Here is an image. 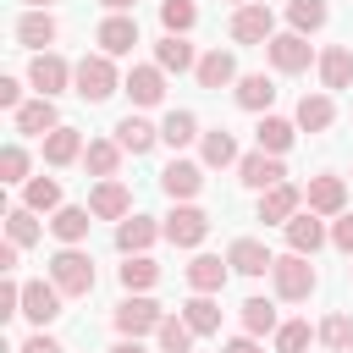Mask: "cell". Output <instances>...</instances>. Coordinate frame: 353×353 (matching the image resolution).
Here are the masks:
<instances>
[{
  "label": "cell",
  "instance_id": "obj_1",
  "mask_svg": "<svg viewBox=\"0 0 353 353\" xmlns=\"http://www.w3.org/2000/svg\"><path fill=\"white\" fill-rule=\"evenodd\" d=\"M50 281H55L66 298H88V292H94V259H88L77 243H66V248L50 259Z\"/></svg>",
  "mask_w": 353,
  "mask_h": 353
},
{
  "label": "cell",
  "instance_id": "obj_2",
  "mask_svg": "<svg viewBox=\"0 0 353 353\" xmlns=\"http://www.w3.org/2000/svg\"><path fill=\"white\" fill-rule=\"evenodd\" d=\"M270 281H276V298H287V303H303L309 292H314V265H309V254H281L276 265H270Z\"/></svg>",
  "mask_w": 353,
  "mask_h": 353
},
{
  "label": "cell",
  "instance_id": "obj_3",
  "mask_svg": "<svg viewBox=\"0 0 353 353\" xmlns=\"http://www.w3.org/2000/svg\"><path fill=\"white\" fill-rule=\"evenodd\" d=\"M72 83H77V94L88 99V105H105L121 83H116V66H110V55H83L77 61V72H72Z\"/></svg>",
  "mask_w": 353,
  "mask_h": 353
},
{
  "label": "cell",
  "instance_id": "obj_4",
  "mask_svg": "<svg viewBox=\"0 0 353 353\" xmlns=\"http://www.w3.org/2000/svg\"><path fill=\"white\" fill-rule=\"evenodd\" d=\"M160 320H165V309L154 298H143V292H132V298L116 303V331L121 336H149V331H160Z\"/></svg>",
  "mask_w": 353,
  "mask_h": 353
},
{
  "label": "cell",
  "instance_id": "obj_5",
  "mask_svg": "<svg viewBox=\"0 0 353 353\" xmlns=\"http://www.w3.org/2000/svg\"><path fill=\"white\" fill-rule=\"evenodd\" d=\"M232 39H237V44H270V39H276L270 6H259V0L237 6V11H232Z\"/></svg>",
  "mask_w": 353,
  "mask_h": 353
},
{
  "label": "cell",
  "instance_id": "obj_6",
  "mask_svg": "<svg viewBox=\"0 0 353 353\" xmlns=\"http://www.w3.org/2000/svg\"><path fill=\"white\" fill-rule=\"evenodd\" d=\"M298 204H303V188H292V182L281 176V182H270V188L259 193V221H265V226H287V221L298 215Z\"/></svg>",
  "mask_w": 353,
  "mask_h": 353
},
{
  "label": "cell",
  "instance_id": "obj_7",
  "mask_svg": "<svg viewBox=\"0 0 353 353\" xmlns=\"http://www.w3.org/2000/svg\"><path fill=\"white\" fill-rule=\"evenodd\" d=\"M204 232H210V215H204L199 204H176V210L165 215V237H171L176 248H199Z\"/></svg>",
  "mask_w": 353,
  "mask_h": 353
},
{
  "label": "cell",
  "instance_id": "obj_8",
  "mask_svg": "<svg viewBox=\"0 0 353 353\" xmlns=\"http://www.w3.org/2000/svg\"><path fill=\"white\" fill-rule=\"evenodd\" d=\"M88 210H94V221H127L132 215V193L116 176H99V188L88 193Z\"/></svg>",
  "mask_w": 353,
  "mask_h": 353
},
{
  "label": "cell",
  "instance_id": "obj_9",
  "mask_svg": "<svg viewBox=\"0 0 353 353\" xmlns=\"http://www.w3.org/2000/svg\"><path fill=\"white\" fill-rule=\"evenodd\" d=\"M61 287L55 281H28L22 287V320H33V325H50L55 314H61Z\"/></svg>",
  "mask_w": 353,
  "mask_h": 353
},
{
  "label": "cell",
  "instance_id": "obj_10",
  "mask_svg": "<svg viewBox=\"0 0 353 353\" xmlns=\"http://www.w3.org/2000/svg\"><path fill=\"white\" fill-rule=\"evenodd\" d=\"M265 55H270V66H276V72H303V66L314 61V50H309V39H303V33H276V39L265 44Z\"/></svg>",
  "mask_w": 353,
  "mask_h": 353
},
{
  "label": "cell",
  "instance_id": "obj_11",
  "mask_svg": "<svg viewBox=\"0 0 353 353\" xmlns=\"http://www.w3.org/2000/svg\"><path fill=\"white\" fill-rule=\"evenodd\" d=\"M72 72H77V66H66L61 55H50V50H44V55H33V66H28V83H33L44 99H55V94L72 83Z\"/></svg>",
  "mask_w": 353,
  "mask_h": 353
},
{
  "label": "cell",
  "instance_id": "obj_12",
  "mask_svg": "<svg viewBox=\"0 0 353 353\" xmlns=\"http://www.w3.org/2000/svg\"><path fill=\"white\" fill-rule=\"evenodd\" d=\"M237 176H243V188H270V182H281L287 176V165H281V154H270V149H254V154H243L237 160Z\"/></svg>",
  "mask_w": 353,
  "mask_h": 353
},
{
  "label": "cell",
  "instance_id": "obj_13",
  "mask_svg": "<svg viewBox=\"0 0 353 353\" xmlns=\"http://www.w3.org/2000/svg\"><path fill=\"white\" fill-rule=\"evenodd\" d=\"M94 39H99V55H127V50L138 44V22H132L127 11H110Z\"/></svg>",
  "mask_w": 353,
  "mask_h": 353
},
{
  "label": "cell",
  "instance_id": "obj_14",
  "mask_svg": "<svg viewBox=\"0 0 353 353\" xmlns=\"http://www.w3.org/2000/svg\"><path fill=\"white\" fill-rule=\"evenodd\" d=\"M303 204H309L314 215H342V204H347V182H342V176H309Z\"/></svg>",
  "mask_w": 353,
  "mask_h": 353
},
{
  "label": "cell",
  "instance_id": "obj_15",
  "mask_svg": "<svg viewBox=\"0 0 353 353\" xmlns=\"http://www.w3.org/2000/svg\"><path fill=\"white\" fill-rule=\"evenodd\" d=\"M226 265H232L237 276H265V270L276 265V254H270L259 237H237V243L226 248Z\"/></svg>",
  "mask_w": 353,
  "mask_h": 353
},
{
  "label": "cell",
  "instance_id": "obj_16",
  "mask_svg": "<svg viewBox=\"0 0 353 353\" xmlns=\"http://www.w3.org/2000/svg\"><path fill=\"white\" fill-rule=\"evenodd\" d=\"M121 88L132 94V105H160L165 99V66H132Z\"/></svg>",
  "mask_w": 353,
  "mask_h": 353
},
{
  "label": "cell",
  "instance_id": "obj_17",
  "mask_svg": "<svg viewBox=\"0 0 353 353\" xmlns=\"http://www.w3.org/2000/svg\"><path fill=\"white\" fill-rule=\"evenodd\" d=\"M61 127V116H55V99H28V105H17V132H33V138H50Z\"/></svg>",
  "mask_w": 353,
  "mask_h": 353
},
{
  "label": "cell",
  "instance_id": "obj_18",
  "mask_svg": "<svg viewBox=\"0 0 353 353\" xmlns=\"http://www.w3.org/2000/svg\"><path fill=\"white\" fill-rule=\"evenodd\" d=\"M160 188H165L171 199H193V193L204 188V165H193V160H171V165L160 171Z\"/></svg>",
  "mask_w": 353,
  "mask_h": 353
},
{
  "label": "cell",
  "instance_id": "obj_19",
  "mask_svg": "<svg viewBox=\"0 0 353 353\" xmlns=\"http://www.w3.org/2000/svg\"><path fill=\"white\" fill-rule=\"evenodd\" d=\"M193 77H199V88H226V83H237V61L226 50H210V55H199Z\"/></svg>",
  "mask_w": 353,
  "mask_h": 353
},
{
  "label": "cell",
  "instance_id": "obj_20",
  "mask_svg": "<svg viewBox=\"0 0 353 353\" xmlns=\"http://www.w3.org/2000/svg\"><path fill=\"white\" fill-rule=\"evenodd\" d=\"M116 143H121L127 154H149V149L160 143V127H149L143 116H121V121H116Z\"/></svg>",
  "mask_w": 353,
  "mask_h": 353
},
{
  "label": "cell",
  "instance_id": "obj_21",
  "mask_svg": "<svg viewBox=\"0 0 353 353\" xmlns=\"http://www.w3.org/2000/svg\"><path fill=\"white\" fill-rule=\"evenodd\" d=\"M88 215H94L88 204H61V210L50 215V232H55L61 243H83V237H88V226H94Z\"/></svg>",
  "mask_w": 353,
  "mask_h": 353
},
{
  "label": "cell",
  "instance_id": "obj_22",
  "mask_svg": "<svg viewBox=\"0 0 353 353\" xmlns=\"http://www.w3.org/2000/svg\"><path fill=\"white\" fill-rule=\"evenodd\" d=\"M160 232H165V226H154L149 215H127V221L116 226V248H121V254H143Z\"/></svg>",
  "mask_w": 353,
  "mask_h": 353
},
{
  "label": "cell",
  "instance_id": "obj_23",
  "mask_svg": "<svg viewBox=\"0 0 353 353\" xmlns=\"http://www.w3.org/2000/svg\"><path fill=\"white\" fill-rule=\"evenodd\" d=\"M287 243H292V254H314V248L325 243V226L314 221V210H298V215L287 221Z\"/></svg>",
  "mask_w": 353,
  "mask_h": 353
},
{
  "label": "cell",
  "instance_id": "obj_24",
  "mask_svg": "<svg viewBox=\"0 0 353 353\" xmlns=\"http://www.w3.org/2000/svg\"><path fill=\"white\" fill-rule=\"evenodd\" d=\"M226 270H232L226 259H215V254H199V259L188 265V287H193V292H221V287H226Z\"/></svg>",
  "mask_w": 353,
  "mask_h": 353
},
{
  "label": "cell",
  "instance_id": "obj_25",
  "mask_svg": "<svg viewBox=\"0 0 353 353\" xmlns=\"http://www.w3.org/2000/svg\"><path fill=\"white\" fill-rule=\"evenodd\" d=\"M55 33H61V22H55L50 11H28V17L17 22V39H22L28 50H44V44H55Z\"/></svg>",
  "mask_w": 353,
  "mask_h": 353
},
{
  "label": "cell",
  "instance_id": "obj_26",
  "mask_svg": "<svg viewBox=\"0 0 353 353\" xmlns=\"http://www.w3.org/2000/svg\"><path fill=\"white\" fill-rule=\"evenodd\" d=\"M154 66H165V72H188V66H199V55H193V44H188L182 33H165V39L154 44Z\"/></svg>",
  "mask_w": 353,
  "mask_h": 353
},
{
  "label": "cell",
  "instance_id": "obj_27",
  "mask_svg": "<svg viewBox=\"0 0 353 353\" xmlns=\"http://www.w3.org/2000/svg\"><path fill=\"white\" fill-rule=\"evenodd\" d=\"M320 83H325V88H347V83H353V50H347V44H331V50L320 55Z\"/></svg>",
  "mask_w": 353,
  "mask_h": 353
},
{
  "label": "cell",
  "instance_id": "obj_28",
  "mask_svg": "<svg viewBox=\"0 0 353 353\" xmlns=\"http://www.w3.org/2000/svg\"><path fill=\"white\" fill-rule=\"evenodd\" d=\"M270 99H276V83H270L265 72L237 77V105H243V110H270Z\"/></svg>",
  "mask_w": 353,
  "mask_h": 353
},
{
  "label": "cell",
  "instance_id": "obj_29",
  "mask_svg": "<svg viewBox=\"0 0 353 353\" xmlns=\"http://www.w3.org/2000/svg\"><path fill=\"white\" fill-rule=\"evenodd\" d=\"M331 121H336V105H331L325 94H303V99H298V127H303V132H325Z\"/></svg>",
  "mask_w": 353,
  "mask_h": 353
},
{
  "label": "cell",
  "instance_id": "obj_30",
  "mask_svg": "<svg viewBox=\"0 0 353 353\" xmlns=\"http://www.w3.org/2000/svg\"><path fill=\"white\" fill-rule=\"evenodd\" d=\"M182 320H188L199 336H210V331H221V303H215L210 292H199V298H188V303H182Z\"/></svg>",
  "mask_w": 353,
  "mask_h": 353
},
{
  "label": "cell",
  "instance_id": "obj_31",
  "mask_svg": "<svg viewBox=\"0 0 353 353\" xmlns=\"http://www.w3.org/2000/svg\"><path fill=\"white\" fill-rule=\"evenodd\" d=\"M193 325L182 320V314H165L160 320V331H154V342H160V353H193Z\"/></svg>",
  "mask_w": 353,
  "mask_h": 353
},
{
  "label": "cell",
  "instance_id": "obj_32",
  "mask_svg": "<svg viewBox=\"0 0 353 353\" xmlns=\"http://www.w3.org/2000/svg\"><path fill=\"white\" fill-rule=\"evenodd\" d=\"M83 154V138H77V127H55L50 138H44V160L50 165H72Z\"/></svg>",
  "mask_w": 353,
  "mask_h": 353
},
{
  "label": "cell",
  "instance_id": "obj_33",
  "mask_svg": "<svg viewBox=\"0 0 353 353\" xmlns=\"http://www.w3.org/2000/svg\"><path fill=\"white\" fill-rule=\"evenodd\" d=\"M121 154H127V149H121L116 138H94V143L83 149V160H88V171H94V176H116Z\"/></svg>",
  "mask_w": 353,
  "mask_h": 353
},
{
  "label": "cell",
  "instance_id": "obj_34",
  "mask_svg": "<svg viewBox=\"0 0 353 353\" xmlns=\"http://www.w3.org/2000/svg\"><path fill=\"white\" fill-rule=\"evenodd\" d=\"M193 138H199V116H193V110H171V116L160 121V143L182 149V143H193Z\"/></svg>",
  "mask_w": 353,
  "mask_h": 353
},
{
  "label": "cell",
  "instance_id": "obj_35",
  "mask_svg": "<svg viewBox=\"0 0 353 353\" xmlns=\"http://www.w3.org/2000/svg\"><path fill=\"white\" fill-rule=\"evenodd\" d=\"M292 138H298V121H281V116H265V121H259V149L287 154V149H292Z\"/></svg>",
  "mask_w": 353,
  "mask_h": 353
},
{
  "label": "cell",
  "instance_id": "obj_36",
  "mask_svg": "<svg viewBox=\"0 0 353 353\" xmlns=\"http://www.w3.org/2000/svg\"><path fill=\"white\" fill-rule=\"evenodd\" d=\"M160 281V265L149 259V254H127V265H121V287L127 292H143V287H154Z\"/></svg>",
  "mask_w": 353,
  "mask_h": 353
},
{
  "label": "cell",
  "instance_id": "obj_37",
  "mask_svg": "<svg viewBox=\"0 0 353 353\" xmlns=\"http://www.w3.org/2000/svg\"><path fill=\"white\" fill-rule=\"evenodd\" d=\"M325 17H331V6H325V0H292V6H287L292 33H314V28H325Z\"/></svg>",
  "mask_w": 353,
  "mask_h": 353
},
{
  "label": "cell",
  "instance_id": "obj_38",
  "mask_svg": "<svg viewBox=\"0 0 353 353\" xmlns=\"http://www.w3.org/2000/svg\"><path fill=\"white\" fill-rule=\"evenodd\" d=\"M22 204H28V210H61V182H55V176L22 182Z\"/></svg>",
  "mask_w": 353,
  "mask_h": 353
},
{
  "label": "cell",
  "instance_id": "obj_39",
  "mask_svg": "<svg viewBox=\"0 0 353 353\" xmlns=\"http://www.w3.org/2000/svg\"><path fill=\"white\" fill-rule=\"evenodd\" d=\"M199 154H204V165H232V160H237V143H232L226 127H215V132H204Z\"/></svg>",
  "mask_w": 353,
  "mask_h": 353
},
{
  "label": "cell",
  "instance_id": "obj_40",
  "mask_svg": "<svg viewBox=\"0 0 353 353\" xmlns=\"http://www.w3.org/2000/svg\"><path fill=\"white\" fill-rule=\"evenodd\" d=\"M39 210H28V204H17L11 215H6V237L17 243V248H28V243H39V221H33Z\"/></svg>",
  "mask_w": 353,
  "mask_h": 353
},
{
  "label": "cell",
  "instance_id": "obj_41",
  "mask_svg": "<svg viewBox=\"0 0 353 353\" xmlns=\"http://www.w3.org/2000/svg\"><path fill=\"white\" fill-rule=\"evenodd\" d=\"M243 331H248V336L276 331V303H270V298H248V303H243Z\"/></svg>",
  "mask_w": 353,
  "mask_h": 353
},
{
  "label": "cell",
  "instance_id": "obj_42",
  "mask_svg": "<svg viewBox=\"0 0 353 353\" xmlns=\"http://www.w3.org/2000/svg\"><path fill=\"white\" fill-rule=\"evenodd\" d=\"M320 342L336 347V353H347L353 347V314H325L320 320Z\"/></svg>",
  "mask_w": 353,
  "mask_h": 353
},
{
  "label": "cell",
  "instance_id": "obj_43",
  "mask_svg": "<svg viewBox=\"0 0 353 353\" xmlns=\"http://www.w3.org/2000/svg\"><path fill=\"white\" fill-rule=\"evenodd\" d=\"M160 22H165V33H188V28L199 22V6H193V0H165V6H160Z\"/></svg>",
  "mask_w": 353,
  "mask_h": 353
},
{
  "label": "cell",
  "instance_id": "obj_44",
  "mask_svg": "<svg viewBox=\"0 0 353 353\" xmlns=\"http://www.w3.org/2000/svg\"><path fill=\"white\" fill-rule=\"evenodd\" d=\"M303 347H309V320L276 325V353H303Z\"/></svg>",
  "mask_w": 353,
  "mask_h": 353
},
{
  "label": "cell",
  "instance_id": "obj_45",
  "mask_svg": "<svg viewBox=\"0 0 353 353\" xmlns=\"http://www.w3.org/2000/svg\"><path fill=\"white\" fill-rule=\"evenodd\" d=\"M28 176V149L22 143H6L0 149V182H22Z\"/></svg>",
  "mask_w": 353,
  "mask_h": 353
},
{
  "label": "cell",
  "instance_id": "obj_46",
  "mask_svg": "<svg viewBox=\"0 0 353 353\" xmlns=\"http://www.w3.org/2000/svg\"><path fill=\"white\" fill-rule=\"evenodd\" d=\"M6 314H22V287H17V281L0 287V320H6Z\"/></svg>",
  "mask_w": 353,
  "mask_h": 353
},
{
  "label": "cell",
  "instance_id": "obj_47",
  "mask_svg": "<svg viewBox=\"0 0 353 353\" xmlns=\"http://www.w3.org/2000/svg\"><path fill=\"white\" fill-rule=\"evenodd\" d=\"M331 243H336L342 254H353V215H336V226H331Z\"/></svg>",
  "mask_w": 353,
  "mask_h": 353
},
{
  "label": "cell",
  "instance_id": "obj_48",
  "mask_svg": "<svg viewBox=\"0 0 353 353\" xmlns=\"http://www.w3.org/2000/svg\"><path fill=\"white\" fill-rule=\"evenodd\" d=\"M0 105H6V110L22 105V83H17V77H0Z\"/></svg>",
  "mask_w": 353,
  "mask_h": 353
},
{
  "label": "cell",
  "instance_id": "obj_49",
  "mask_svg": "<svg viewBox=\"0 0 353 353\" xmlns=\"http://www.w3.org/2000/svg\"><path fill=\"white\" fill-rule=\"evenodd\" d=\"M22 353H61V342L39 331V336H28V342H22Z\"/></svg>",
  "mask_w": 353,
  "mask_h": 353
},
{
  "label": "cell",
  "instance_id": "obj_50",
  "mask_svg": "<svg viewBox=\"0 0 353 353\" xmlns=\"http://www.w3.org/2000/svg\"><path fill=\"white\" fill-rule=\"evenodd\" d=\"M226 353H265V347H259V336H248V331H243V336H232V342H226Z\"/></svg>",
  "mask_w": 353,
  "mask_h": 353
},
{
  "label": "cell",
  "instance_id": "obj_51",
  "mask_svg": "<svg viewBox=\"0 0 353 353\" xmlns=\"http://www.w3.org/2000/svg\"><path fill=\"white\" fill-rule=\"evenodd\" d=\"M17 254H22V248L6 237V248H0V270H17Z\"/></svg>",
  "mask_w": 353,
  "mask_h": 353
},
{
  "label": "cell",
  "instance_id": "obj_52",
  "mask_svg": "<svg viewBox=\"0 0 353 353\" xmlns=\"http://www.w3.org/2000/svg\"><path fill=\"white\" fill-rule=\"evenodd\" d=\"M110 353H149V347H143V342H138V336H121V342H116V347H110Z\"/></svg>",
  "mask_w": 353,
  "mask_h": 353
},
{
  "label": "cell",
  "instance_id": "obj_53",
  "mask_svg": "<svg viewBox=\"0 0 353 353\" xmlns=\"http://www.w3.org/2000/svg\"><path fill=\"white\" fill-rule=\"evenodd\" d=\"M99 6H105V11H132L138 0H99Z\"/></svg>",
  "mask_w": 353,
  "mask_h": 353
},
{
  "label": "cell",
  "instance_id": "obj_54",
  "mask_svg": "<svg viewBox=\"0 0 353 353\" xmlns=\"http://www.w3.org/2000/svg\"><path fill=\"white\" fill-rule=\"evenodd\" d=\"M28 6H33V11H50V0H28Z\"/></svg>",
  "mask_w": 353,
  "mask_h": 353
},
{
  "label": "cell",
  "instance_id": "obj_55",
  "mask_svg": "<svg viewBox=\"0 0 353 353\" xmlns=\"http://www.w3.org/2000/svg\"><path fill=\"white\" fill-rule=\"evenodd\" d=\"M232 6H248V0H232Z\"/></svg>",
  "mask_w": 353,
  "mask_h": 353
}]
</instances>
